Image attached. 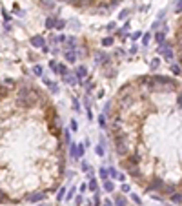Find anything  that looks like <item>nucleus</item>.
Segmentation results:
<instances>
[{"label":"nucleus","mask_w":182,"mask_h":206,"mask_svg":"<svg viewBox=\"0 0 182 206\" xmlns=\"http://www.w3.org/2000/svg\"><path fill=\"white\" fill-rule=\"evenodd\" d=\"M64 173L55 104L28 79H6L0 84V193L6 204L26 202L33 192H57Z\"/></svg>","instance_id":"obj_1"},{"label":"nucleus","mask_w":182,"mask_h":206,"mask_svg":"<svg viewBox=\"0 0 182 206\" xmlns=\"http://www.w3.org/2000/svg\"><path fill=\"white\" fill-rule=\"evenodd\" d=\"M158 55H160L164 60H168V62H171L173 58H175V51H173V46L169 44V42H164V44H158Z\"/></svg>","instance_id":"obj_2"},{"label":"nucleus","mask_w":182,"mask_h":206,"mask_svg":"<svg viewBox=\"0 0 182 206\" xmlns=\"http://www.w3.org/2000/svg\"><path fill=\"white\" fill-rule=\"evenodd\" d=\"M84 151H86V144H84V142H80V144L71 142V144H69V155L75 159V161H78V159L84 157Z\"/></svg>","instance_id":"obj_3"},{"label":"nucleus","mask_w":182,"mask_h":206,"mask_svg":"<svg viewBox=\"0 0 182 206\" xmlns=\"http://www.w3.org/2000/svg\"><path fill=\"white\" fill-rule=\"evenodd\" d=\"M93 58H95V62L97 64H102V66H107V64H111V57L107 55V53H104V51H100V49H97L95 53H93Z\"/></svg>","instance_id":"obj_4"},{"label":"nucleus","mask_w":182,"mask_h":206,"mask_svg":"<svg viewBox=\"0 0 182 206\" xmlns=\"http://www.w3.org/2000/svg\"><path fill=\"white\" fill-rule=\"evenodd\" d=\"M66 46H64V48H66V51H77L78 49V38L77 37H66V42H64Z\"/></svg>","instance_id":"obj_5"},{"label":"nucleus","mask_w":182,"mask_h":206,"mask_svg":"<svg viewBox=\"0 0 182 206\" xmlns=\"http://www.w3.org/2000/svg\"><path fill=\"white\" fill-rule=\"evenodd\" d=\"M29 44L33 46V48H37V49H42L46 44H48V40H46L42 35H33L31 38H29Z\"/></svg>","instance_id":"obj_6"},{"label":"nucleus","mask_w":182,"mask_h":206,"mask_svg":"<svg viewBox=\"0 0 182 206\" xmlns=\"http://www.w3.org/2000/svg\"><path fill=\"white\" fill-rule=\"evenodd\" d=\"M46 197H48V193H46V192H33V193L28 197L26 202H29V204H37V202H42Z\"/></svg>","instance_id":"obj_7"},{"label":"nucleus","mask_w":182,"mask_h":206,"mask_svg":"<svg viewBox=\"0 0 182 206\" xmlns=\"http://www.w3.org/2000/svg\"><path fill=\"white\" fill-rule=\"evenodd\" d=\"M75 75H77V79H78V84H80V82H84V80L89 77V73H87V67H86V66H77Z\"/></svg>","instance_id":"obj_8"},{"label":"nucleus","mask_w":182,"mask_h":206,"mask_svg":"<svg viewBox=\"0 0 182 206\" xmlns=\"http://www.w3.org/2000/svg\"><path fill=\"white\" fill-rule=\"evenodd\" d=\"M62 80H64L67 86H77V84H78V79H77V75H75V71H73V73L67 71V73L62 77Z\"/></svg>","instance_id":"obj_9"},{"label":"nucleus","mask_w":182,"mask_h":206,"mask_svg":"<svg viewBox=\"0 0 182 206\" xmlns=\"http://www.w3.org/2000/svg\"><path fill=\"white\" fill-rule=\"evenodd\" d=\"M111 201H113V206H128V199L124 197V193H115Z\"/></svg>","instance_id":"obj_10"},{"label":"nucleus","mask_w":182,"mask_h":206,"mask_svg":"<svg viewBox=\"0 0 182 206\" xmlns=\"http://www.w3.org/2000/svg\"><path fill=\"white\" fill-rule=\"evenodd\" d=\"M44 86H48L51 93H58V91H60V88H58L57 82H53V80H49V79H46V77H44Z\"/></svg>","instance_id":"obj_11"},{"label":"nucleus","mask_w":182,"mask_h":206,"mask_svg":"<svg viewBox=\"0 0 182 206\" xmlns=\"http://www.w3.org/2000/svg\"><path fill=\"white\" fill-rule=\"evenodd\" d=\"M64 58L69 64H75L78 60V55H77V51H64Z\"/></svg>","instance_id":"obj_12"},{"label":"nucleus","mask_w":182,"mask_h":206,"mask_svg":"<svg viewBox=\"0 0 182 206\" xmlns=\"http://www.w3.org/2000/svg\"><path fill=\"white\" fill-rule=\"evenodd\" d=\"M102 190L107 192V193H109V192H115V184H113V181H111V179H107V181L102 182Z\"/></svg>","instance_id":"obj_13"},{"label":"nucleus","mask_w":182,"mask_h":206,"mask_svg":"<svg viewBox=\"0 0 182 206\" xmlns=\"http://www.w3.org/2000/svg\"><path fill=\"white\" fill-rule=\"evenodd\" d=\"M87 190H89V192H95V193L98 192V182H97V179H95V177L87 181Z\"/></svg>","instance_id":"obj_14"},{"label":"nucleus","mask_w":182,"mask_h":206,"mask_svg":"<svg viewBox=\"0 0 182 206\" xmlns=\"http://www.w3.org/2000/svg\"><path fill=\"white\" fill-rule=\"evenodd\" d=\"M66 192H67L66 186H58V190H57V202H62L66 199Z\"/></svg>","instance_id":"obj_15"},{"label":"nucleus","mask_w":182,"mask_h":206,"mask_svg":"<svg viewBox=\"0 0 182 206\" xmlns=\"http://www.w3.org/2000/svg\"><path fill=\"white\" fill-rule=\"evenodd\" d=\"M97 122H98V126H100V128H107V115L100 111V115L97 117Z\"/></svg>","instance_id":"obj_16"},{"label":"nucleus","mask_w":182,"mask_h":206,"mask_svg":"<svg viewBox=\"0 0 182 206\" xmlns=\"http://www.w3.org/2000/svg\"><path fill=\"white\" fill-rule=\"evenodd\" d=\"M55 22H57V16H48L46 22H44L46 29H55Z\"/></svg>","instance_id":"obj_17"},{"label":"nucleus","mask_w":182,"mask_h":206,"mask_svg":"<svg viewBox=\"0 0 182 206\" xmlns=\"http://www.w3.org/2000/svg\"><path fill=\"white\" fill-rule=\"evenodd\" d=\"M62 142L71 144V130H62Z\"/></svg>","instance_id":"obj_18"},{"label":"nucleus","mask_w":182,"mask_h":206,"mask_svg":"<svg viewBox=\"0 0 182 206\" xmlns=\"http://www.w3.org/2000/svg\"><path fill=\"white\" fill-rule=\"evenodd\" d=\"M155 40H157L158 44H164V42H166V29L157 31V33H155Z\"/></svg>","instance_id":"obj_19"},{"label":"nucleus","mask_w":182,"mask_h":206,"mask_svg":"<svg viewBox=\"0 0 182 206\" xmlns=\"http://www.w3.org/2000/svg\"><path fill=\"white\" fill-rule=\"evenodd\" d=\"M40 6H42L44 9H48V11L55 9V2H53V0H40Z\"/></svg>","instance_id":"obj_20"},{"label":"nucleus","mask_w":182,"mask_h":206,"mask_svg":"<svg viewBox=\"0 0 182 206\" xmlns=\"http://www.w3.org/2000/svg\"><path fill=\"white\" fill-rule=\"evenodd\" d=\"M31 73H33L35 77H44V67H42L40 64H35L33 70H31Z\"/></svg>","instance_id":"obj_21"},{"label":"nucleus","mask_w":182,"mask_h":206,"mask_svg":"<svg viewBox=\"0 0 182 206\" xmlns=\"http://www.w3.org/2000/svg\"><path fill=\"white\" fill-rule=\"evenodd\" d=\"M75 195H77V186H71L69 190L66 192V199H64V201H73Z\"/></svg>","instance_id":"obj_22"},{"label":"nucleus","mask_w":182,"mask_h":206,"mask_svg":"<svg viewBox=\"0 0 182 206\" xmlns=\"http://www.w3.org/2000/svg\"><path fill=\"white\" fill-rule=\"evenodd\" d=\"M102 70H104V73H106V77H109V79L117 75V70H113V67H111L109 64H107V66H102Z\"/></svg>","instance_id":"obj_23"},{"label":"nucleus","mask_w":182,"mask_h":206,"mask_svg":"<svg viewBox=\"0 0 182 206\" xmlns=\"http://www.w3.org/2000/svg\"><path fill=\"white\" fill-rule=\"evenodd\" d=\"M149 67H151V71H157L158 67H160V58H158V57L151 58V62H149Z\"/></svg>","instance_id":"obj_24"},{"label":"nucleus","mask_w":182,"mask_h":206,"mask_svg":"<svg viewBox=\"0 0 182 206\" xmlns=\"http://www.w3.org/2000/svg\"><path fill=\"white\" fill-rule=\"evenodd\" d=\"M66 26H67V22H66V20H62V18H58V16H57V22H55V29H57V31H62V29H64V28H66Z\"/></svg>","instance_id":"obj_25"},{"label":"nucleus","mask_w":182,"mask_h":206,"mask_svg":"<svg viewBox=\"0 0 182 206\" xmlns=\"http://www.w3.org/2000/svg\"><path fill=\"white\" fill-rule=\"evenodd\" d=\"M100 44L104 46V48H109V46H113V44H115V38H113V37H104Z\"/></svg>","instance_id":"obj_26"},{"label":"nucleus","mask_w":182,"mask_h":206,"mask_svg":"<svg viewBox=\"0 0 182 206\" xmlns=\"http://www.w3.org/2000/svg\"><path fill=\"white\" fill-rule=\"evenodd\" d=\"M95 153H97V155H98V157H104V155H106V146H104V144H100V142H98V144H97V146H95Z\"/></svg>","instance_id":"obj_27"},{"label":"nucleus","mask_w":182,"mask_h":206,"mask_svg":"<svg viewBox=\"0 0 182 206\" xmlns=\"http://www.w3.org/2000/svg\"><path fill=\"white\" fill-rule=\"evenodd\" d=\"M169 202H173V204H182V195H180V193H173V195L169 197Z\"/></svg>","instance_id":"obj_28"},{"label":"nucleus","mask_w":182,"mask_h":206,"mask_svg":"<svg viewBox=\"0 0 182 206\" xmlns=\"http://www.w3.org/2000/svg\"><path fill=\"white\" fill-rule=\"evenodd\" d=\"M98 175H100L102 182L107 181V179H109V172H107V168H100V170H98Z\"/></svg>","instance_id":"obj_29"},{"label":"nucleus","mask_w":182,"mask_h":206,"mask_svg":"<svg viewBox=\"0 0 182 206\" xmlns=\"http://www.w3.org/2000/svg\"><path fill=\"white\" fill-rule=\"evenodd\" d=\"M171 73H173L175 77H177V75H180V73H182V67H180L178 64H171Z\"/></svg>","instance_id":"obj_30"},{"label":"nucleus","mask_w":182,"mask_h":206,"mask_svg":"<svg viewBox=\"0 0 182 206\" xmlns=\"http://www.w3.org/2000/svg\"><path fill=\"white\" fill-rule=\"evenodd\" d=\"M49 67H51V71L55 75H58V62L57 60H49Z\"/></svg>","instance_id":"obj_31"},{"label":"nucleus","mask_w":182,"mask_h":206,"mask_svg":"<svg viewBox=\"0 0 182 206\" xmlns=\"http://www.w3.org/2000/svg\"><path fill=\"white\" fill-rule=\"evenodd\" d=\"M91 204L93 206H102V201H100V195H98V192L95 193V197L91 199Z\"/></svg>","instance_id":"obj_32"},{"label":"nucleus","mask_w":182,"mask_h":206,"mask_svg":"<svg viewBox=\"0 0 182 206\" xmlns=\"http://www.w3.org/2000/svg\"><path fill=\"white\" fill-rule=\"evenodd\" d=\"M129 13H131V9H122V11L119 13V16H117V18H120V20H126V18L129 16Z\"/></svg>","instance_id":"obj_33"},{"label":"nucleus","mask_w":182,"mask_h":206,"mask_svg":"<svg viewBox=\"0 0 182 206\" xmlns=\"http://www.w3.org/2000/svg\"><path fill=\"white\" fill-rule=\"evenodd\" d=\"M67 71H69V70L66 67V64H58V75H60V77H64Z\"/></svg>","instance_id":"obj_34"},{"label":"nucleus","mask_w":182,"mask_h":206,"mask_svg":"<svg viewBox=\"0 0 182 206\" xmlns=\"http://www.w3.org/2000/svg\"><path fill=\"white\" fill-rule=\"evenodd\" d=\"M71 106H73V109H75V111H80V102H78V99H77V97H73V99H71Z\"/></svg>","instance_id":"obj_35"},{"label":"nucleus","mask_w":182,"mask_h":206,"mask_svg":"<svg viewBox=\"0 0 182 206\" xmlns=\"http://www.w3.org/2000/svg\"><path fill=\"white\" fill-rule=\"evenodd\" d=\"M73 202H75V206H82V204H84V197H82V195L78 193V195H75Z\"/></svg>","instance_id":"obj_36"},{"label":"nucleus","mask_w":182,"mask_h":206,"mask_svg":"<svg viewBox=\"0 0 182 206\" xmlns=\"http://www.w3.org/2000/svg\"><path fill=\"white\" fill-rule=\"evenodd\" d=\"M107 172H109V179H117V175H119V172H117V168H107Z\"/></svg>","instance_id":"obj_37"},{"label":"nucleus","mask_w":182,"mask_h":206,"mask_svg":"<svg viewBox=\"0 0 182 206\" xmlns=\"http://www.w3.org/2000/svg\"><path fill=\"white\" fill-rule=\"evenodd\" d=\"M129 195H131V201H133L136 206H142V201H140V197H139V195H135V193H129Z\"/></svg>","instance_id":"obj_38"},{"label":"nucleus","mask_w":182,"mask_h":206,"mask_svg":"<svg viewBox=\"0 0 182 206\" xmlns=\"http://www.w3.org/2000/svg\"><path fill=\"white\" fill-rule=\"evenodd\" d=\"M120 192H122V193H131V186H129V184H126V182H122Z\"/></svg>","instance_id":"obj_39"},{"label":"nucleus","mask_w":182,"mask_h":206,"mask_svg":"<svg viewBox=\"0 0 182 206\" xmlns=\"http://www.w3.org/2000/svg\"><path fill=\"white\" fill-rule=\"evenodd\" d=\"M69 130H71V131H73V133H75V131H77V130H78V122H77V121H75V119H71V122H69Z\"/></svg>","instance_id":"obj_40"},{"label":"nucleus","mask_w":182,"mask_h":206,"mask_svg":"<svg viewBox=\"0 0 182 206\" xmlns=\"http://www.w3.org/2000/svg\"><path fill=\"white\" fill-rule=\"evenodd\" d=\"M149 38H151V35H149V33L142 35V46H148V44H149Z\"/></svg>","instance_id":"obj_41"},{"label":"nucleus","mask_w":182,"mask_h":206,"mask_svg":"<svg viewBox=\"0 0 182 206\" xmlns=\"http://www.w3.org/2000/svg\"><path fill=\"white\" fill-rule=\"evenodd\" d=\"M175 13H182V0H177V4H175Z\"/></svg>","instance_id":"obj_42"},{"label":"nucleus","mask_w":182,"mask_h":206,"mask_svg":"<svg viewBox=\"0 0 182 206\" xmlns=\"http://www.w3.org/2000/svg\"><path fill=\"white\" fill-rule=\"evenodd\" d=\"M86 175H87V179H93V177H95V170L89 166V168H87V172H86Z\"/></svg>","instance_id":"obj_43"},{"label":"nucleus","mask_w":182,"mask_h":206,"mask_svg":"<svg viewBox=\"0 0 182 206\" xmlns=\"http://www.w3.org/2000/svg\"><path fill=\"white\" fill-rule=\"evenodd\" d=\"M86 117H87V121H93V111H91V108H86Z\"/></svg>","instance_id":"obj_44"},{"label":"nucleus","mask_w":182,"mask_h":206,"mask_svg":"<svg viewBox=\"0 0 182 206\" xmlns=\"http://www.w3.org/2000/svg\"><path fill=\"white\" fill-rule=\"evenodd\" d=\"M69 26H71L73 29H78V28H80V22H78V20H71V22H69Z\"/></svg>","instance_id":"obj_45"},{"label":"nucleus","mask_w":182,"mask_h":206,"mask_svg":"<svg viewBox=\"0 0 182 206\" xmlns=\"http://www.w3.org/2000/svg\"><path fill=\"white\" fill-rule=\"evenodd\" d=\"M129 37H131L133 40H139V38H142V33H140V31H135V33H133V35H129Z\"/></svg>","instance_id":"obj_46"},{"label":"nucleus","mask_w":182,"mask_h":206,"mask_svg":"<svg viewBox=\"0 0 182 206\" xmlns=\"http://www.w3.org/2000/svg\"><path fill=\"white\" fill-rule=\"evenodd\" d=\"M115 28H117V24H115V22H109V24L106 26V29H107V31H113Z\"/></svg>","instance_id":"obj_47"},{"label":"nucleus","mask_w":182,"mask_h":206,"mask_svg":"<svg viewBox=\"0 0 182 206\" xmlns=\"http://www.w3.org/2000/svg\"><path fill=\"white\" fill-rule=\"evenodd\" d=\"M2 16H4V20H6V22H9V20H11V16H9V13H7L6 9H2Z\"/></svg>","instance_id":"obj_48"},{"label":"nucleus","mask_w":182,"mask_h":206,"mask_svg":"<svg viewBox=\"0 0 182 206\" xmlns=\"http://www.w3.org/2000/svg\"><path fill=\"white\" fill-rule=\"evenodd\" d=\"M58 42V35H51L49 37V44H57Z\"/></svg>","instance_id":"obj_49"},{"label":"nucleus","mask_w":182,"mask_h":206,"mask_svg":"<svg viewBox=\"0 0 182 206\" xmlns=\"http://www.w3.org/2000/svg\"><path fill=\"white\" fill-rule=\"evenodd\" d=\"M80 168H82V172H87V168H89V164H87V161H82V164H80Z\"/></svg>","instance_id":"obj_50"},{"label":"nucleus","mask_w":182,"mask_h":206,"mask_svg":"<svg viewBox=\"0 0 182 206\" xmlns=\"http://www.w3.org/2000/svg\"><path fill=\"white\" fill-rule=\"evenodd\" d=\"M86 190H87V184H80V188H78V193L82 195V193H86Z\"/></svg>","instance_id":"obj_51"},{"label":"nucleus","mask_w":182,"mask_h":206,"mask_svg":"<svg viewBox=\"0 0 182 206\" xmlns=\"http://www.w3.org/2000/svg\"><path fill=\"white\" fill-rule=\"evenodd\" d=\"M102 206H113V201H111V199H104Z\"/></svg>","instance_id":"obj_52"},{"label":"nucleus","mask_w":182,"mask_h":206,"mask_svg":"<svg viewBox=\"0 0 182 206\" xmlns=\"http://www.w3.org/2000/svg\"><path fill=\"white\" fill-rule=\"evenodd\" d=\"M84 106H86V108H91V100L87 99V95H86V99H84Z\"/></svg>","instance_id":"obj_53"},{"label":"nucleus","mask_w":182,"mask_h":206,"mask_svg":"<svg viewBox=\"0 0 182 206\" xmlns=\"http://www.w3.org/2000/svg\"><path fill=\"white\" fill-rule=\"evenodd\" d=\"M117 181L124 182V181H126V175H124V173H119V175H117Z\"/></svg>","instance_id":"obj_54"},{"label":"nucleus","mask_w":182,"mask_h":206,"mask_svg":"<svg viewBox=\"0 0 182 206\" xmlns=\"http://www.w3.org/2000/svg\"><path fill=\"white\" fill-rule=\"evenodd\" d=\"M136 51H139V48H136V46H131V49H129V55H135Z\"/></svg>","instance_id":"obj_55"},{"label":"nucleus","mask_w":182,"mask_h":206,"mask_svg":"<svg viewBox=\"0 0 182 206\" xmlns=\"http://www.w3.org/2000/svg\"><path fill=\"white\" fill-rule=\"evenodd\" d=\"M66 175H67V179H71V177H75V172H66Z\"/></svg>","instance_id":"obj_56"},{"label":"nucleus","mask_w":182,"mask_h":206,"mask_svg":"<svg viewBox=\"0 0 182 206\" xmlns=\"http://www.w3.org/2000/svg\"><path fill=\"white\" fill-rule=\"evenodd\" d=\"M42 51H44V53H48V51H51V49H49V46H48V44H46V46H44V48H42Z\"/></svg>","instance_id":"obj_57"},{"label":"nucleus","mask_w":182,"mask_h":206,"mask_svg":"<svg viewBox=\"0 0 182 206\" xmlns=\"http://www.w3.org/2000/svg\"><path fill=\"white\" fill-rule=\"evenodd\" d=\"M58 42H66V35H58Z\"/></svg>","instance_id":"obj_58"},{"label":"nucleus","mask_w":182,"mask_h":206,"mask_svg":"<svg viewBox=\"0 0 182 206\" xmlns=\"http://www.w3.org/2000/svg\"><path fill=\"white\" fill-rule=\"evenodd\" d=\"M35 206H49V204H48V202H44V201H42V202H37Z\"/></svg>","instance_id":"obj_59"},{"label":"nucleus","mask_w":182,"mask_h":206,"mask_svg":"<svg viewBox=\"0 0 182 206\" xmlns=\"http://www.w3.org/2000/svg\"><path fill=\"white\" fill-rule=\"evenodd\" d=\"M51 53H53V55H58L60 51H58V48H53V49H51Z\"/></svg>","instance_id":"obj_60"}]
</instances>
